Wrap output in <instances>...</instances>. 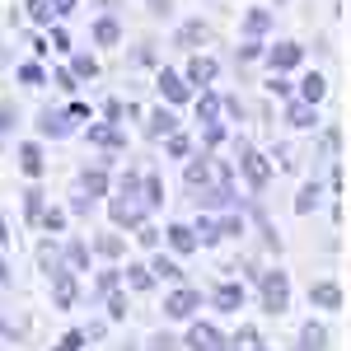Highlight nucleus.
Wrapping results in <instances>:
<instances>
[{"label": "nucleus", "mask_w": 351, "mask_h": 351, "mask_svg": "<svg viewBox=\"0 0 351 351\" xmlns=\"http://www.w3.org/2000/svg\"><path fill=\"white\" fill-rule=\"evenodd\" d=\"M141 178H145V173H136V169H127V173L117 178L122 192L108 202V220L117 230H141L145 216H150V206H145V197H141Z\"/></svg>", "instance_id": "obj_1"}, {"label": "nucleus", "mask_w": 351, "mask_h": 351, "mask_svg": "<svg viewBox=\"0 0 351 351\" xmlns=\"http://www.w3.org/2000/svg\"><path fill=\"white\" fill-rule=\"evenodd\" d=\"M258 300H263L267 314H286V309H291V276L281 267L263 271V276H258Z\"/></svg>", "instance_id": "obj_2"}, {"label": "nucleus", "mask_w": 351, "mask_h": 351, "mask_svg": "<svg viewBox=\"0 0 351 351\" xmlns=\"http://www.w3.org/2000/svg\"><path fill=\"white\" fill-rule=\"evenodd\" d=\"M197 309H202V291H192V286H173V291L164 295V314H169L173 324H192Z\"/></svg>", "instance_id": "obj_3"}, {"label": "nucleus", "mask_w": 351, "mask_h": 351, "mask_svg": "<svg viewBox=\"0 0 351 351\" xmlns=\"http://www.w3.org/2000/svg\"><path fill=\"white\" fill-rule=\"evenodd\" d=\"M239 173H243V183H248V188H267V183H271L267 155H258L253 145H243V141H239Z\"/></svg>", "instance_id": "obj_4"}, {"label": "nucleus", "mask_w": 351, "mask_h": 351, "mask_svg": "<svg viewBox=\"0 0 351 351\" xmlns=\"http://www.w3.org/2000/svg\"><path fill=\"white\" fill-rule=\"evenodd\" d=\"M183 351H230V342L220 337L216 324H206V319H192L188 337H183Z\"/></svg>", "instance_id": "obj_5"}, {"label": "nucleus", "mask_w": 351, "mask_h": 351, "mask_svg": "<svg viewBox=\"0 0 351 351\" xmlns=\"http://www.w3.org/2000/svg\"><path fill=\"white\" fill-rule=\"evenodd\" d=\"M47 281H52V300H56V309H71V304H75V276H71V263H66V258H56V263H52Z\"/></svg>", "instance_id": "obj_6"}, {"label": "nucleus", "mask_w": 351, "mask_h": 351, "mask_svg": "<svg viewBox=\"0 0 351 351\" xmlns=\"http://www.w3.org/2000/svg\"><path fill=\"white\" fill-rule=\"evenodd\" d=\"M183 80L197 84V89H211V84L220 80V61H216V56H192L188 71H183Z\"/></svg>", "instance_id": "obj_7"}, {"label": "nucleus", "mask_w": 351, "mask_h": 351, "mask_svg": "<svg viewBox=\"0 0 351 351\" xmlns=\"http://www.w3.org/2000/svg\"><path fill=\"white\" fill-rule=\"evenodd\" d=\"M155 89H160L164 104H188L192 99V84L183 80L178 71H160V75H155Z\"/></svg>", "instance_id": "obj_8"}, {"label": "nucleus", "mask_w": 351, "mask_h": 351, "mask_svg": "<svg viewBox=\"0 0 351 351\" xmlns=\"http://www.w3.org/2000/svg\"><path fill=\"white\" fill-rule=\"evenodd\" d=\"M38 132H43V136H52V141H66V136L75 132V117H71V108H66V112L43 108V112H38Z\"/></svg>", "instance_id": "obj_9"}, {"label": "nucleus", "mask_w": 351, "mask_h": 351, "mask_svg": "<svg viewBox=\"0 0 351 351\" xmlns=\"http://www.w3.org/2000/svg\"><path fill=\"white\" fill-rule=\"evenodd\" d=\"M263 61H267L271 71H295L300 61H304V47H300V43H276V47L263 52Z\"/></svg>", "instance_id": "obj_10"}, {"label": "nucleus", "mask_w": 351, "mask_h": 351, "mask_svg": "<svg viewBox=\"0 0 351 351\" xmlns=\"http://www.w3.org/2000/svg\"><path fill=\"white\" fill-rule=\"evenodd\" d=\"M286 122H291L295 132H314V127H319V104H304L295 94V99L286 104Z\"/></svg>", "instance_id": "obj_11"}, {"label": "nucleus", "mask_w": 351, "mask_h": 351, "mask_svg": "<svg viewBox=\"0 0 351 351\" xmlns=\"http://www.w3.org/2000/svg\"><path fill=\"white\" fill-rule=\"evenodd\" d=\"M89 145H99V150H127V136L117 132V122H89Z\"/></svg>", "instance_id": "obj_12"}, {"label": "nucleus", "mask_w": 351, "mask_h": 351, "mask_svg": "<svg viewBox=\"0 0 351 351\" xmlns=\"http://www.w3.org/2000/svg\"><path fill=\"white\" fill-rule=\"evenodd\" d=\"M309 304H314V309H328V314L342 309V286H337V281H314V286H309Z\"/></svg>", "instance_id": "obj_13"}, {"label": "nucleus", "mask_w": 351, "mask_h": 351, "mask_svg": "<svg viewBox=\"0 0 351 351\" xmlns=\"http://www.w3.org/2000/svg\"><path fill=\"white\" fill-rule=\"evenodd\" d=\"M164 234H169V248H173L178 258H188V253L202 248V239H197V230H192V225H169Z\"/></svg>", "instance_id": "obj_14"}, {"label": "nucleus", "mask_w": 351, "mask_h": 351, "mask_svg": "<svg viewBox=\"0 0 351 351\" xmlns=\"http://www.w3.org/2000/svg\"><path fill=\"white\" fill-rule=\"evenodd\" d=\"M211 300H216L220 314H239V309H243V286H239V281H220Z\"/></svg>", "instance_id": "obj_15"}, {"label": "nucleus", "mask_w": 351, "mask_h": 351, "mask_svg": "<svg viewBox=\"0 0 351 351\" xmlns=\"http://www.w3.org/2000/svg\"><path fill=\"white\" fill-rule=\"evenodd\" d=\"M295 351H328V328L324 324H300V337H295Z\"/></svg>", "instance_id": "obj_16"}, {"label": "nucleus", "mask_w": 351, "mask_h": 351, "mask_svg": "<svg viewBox=\"0 0 351 351\" xmlns=\"http://www.w3.org/2000/svg\"><path fill=\"white\" fill-rule=\"evenodd\" d=\"M220 112H225V99H220L216 89H202L197 94V122L206 127V122H220Z\"/></svg>", "instance_id": "obj_17"}, {"label": "nucleus", "mask_w": 351, "mask_h": 351, "mask_svg": "<svg viewBox=\"0 0 351 351\" xmlns=\"http://www.w3.org/2000/svg\"><path fill=\"white\" fill-rule=\"evenodd\" d=\"M19 169H24L28 178H43L47 160H43V145H38V141H24V145H19Z\"/></svg>", "instance_id": "obj_18"}, {"label": "nucleus", "mask_w": 351, "mask_h": 351, "mask_svg": "<svg viewBox=\"0 0 351 351\" xmlns=\"http://www.w3.org/2000/svg\"><path fill=\"white\" fill-rule=\"evenodd\" d=\"M178 132V117L169 108H155L150 112V122H145V136H155V141H164V136H173Z\"/></svg>", "instance_id": "obj_19"}, {"label": "nucleus", "mask_w": 351, "mask_h": 351, "mask_svg": "<svg viewBox=\"0 0 351 351\" xmlns=\"http://www.w3.org/2000/svg\"><path fill=\"white\" fill-rule=\"evenodd\" d=\"M122 281H127L132 291H150V286H155V271H150V263H127V267H122Z\"/></svg>", "instance_id": "obj_20"}, {"label": "nucleus", "mask_w": 351, "mask_h": 351, "mask_svg": "<svg viewBox=\"0 0 351 351\" xmlns=\"http://www.w3.org/2000/svg\"><path fill=\"white\" fill-rule=\"evenodd\" d=\"M239 28H243V38H267L271 33V10H248Z\"/></svg>", "instance_id": "obj_21"}, {"label": "nucleus", "mask_w": 351, "mask_h": 351, "mask_svg": "<svg viewBox=\"0 0 351 351\" xmlns=\"http://www.w3.org/2000/svg\"><path fill=\"white\" fill-rule=\"evenodd\" d=\"M94 43H99V47H117V43H122V24H117L112 14L94 19Z\"/></svg>", "instance_id": "obj_22"}, {"label": "nucleus", "mask_w": 351, "mask_h": 351, "mask_svg": "<svg viewBox=\"0 0 351 351\" xmlns=\"http://www.w3.org/2000/svg\"><path fill=\"white\" fill-rule=\"evenodd\" d=\"M183 178H188V188H192V192H202L206 183H211V155H202V160H188Z\"/></svg>", "instance_id": "obj_23"}, {"label": "nucleus", "mask_w": 351, "mask_h": 351, "mask_svg": "<svg viewBox=\"0 0 351 351\" xmlns=\"http://www.w3.org/2000/svg\"><path fill=\"white\" fill-rule=\"evenodd\" d=\"M80 188L89 192V197H108V169H80Z\"/></svg>", "instance_id": "obj_24"}, {"label": "nucleus", "mask_w": 351, "mask_h": 351, "mask_svg": "<svg viewBox=\"0 0 351 351\" xmlns=\"http://www.w3.org/2000/svg\"><path fill=\"white\" fill-rule=\"evenodd\" d=\"M150 271H155V281H183V267H178V258H164V253H155L150 258Z\"/></svg>", "instance_id": "obj_25"}, {"label": "nucleus", "mask_w": 351, "mask_h": 351, "mask_svg": "<svg viewBox=\"0 0 351 351\" xmlns=\"http://www.w3.org/2000/svg\"><path fill=\"white\" fill-rule=\"evenodd\" d=\"M324 94H328V80L319 71H309V75L300 80V99H304V104H324Z\"/></svg>", "instance_id": "obj_26"}, {"label": "nucleus", "mask_w": 351, "mask_h": 351, "mask_svg": "<svg viewBox=\"0 0 351 351\" xmlns=\"http://www.w3.org/2000/svg\"><path fill=\"white\" fill-rule=\"evenodd\" d=\"M319 202H324V183H304V188L295 192V211H300V216L319 211Z\"/></svg>", "instance_id": "obj_27"}, {"label": "nucleus", "mask_w": 351, "mask_h": 351, "mask_svg": "<svg viewBox=\"0 0 351 351\" xmlns=\"http://www.w3.org/2000/svg\"><path fill=\"white\" fill-rule=\"evenodd\" d=\"M141 197H145L150 211H160V206H164V178H160V173H145V178H141Z\"/></svg>", "instance_id": "obj_28"}, {"label": "nucleus", "mask_w": 351, "mask_h": 351, "mask_svg": "<svg viewBox=\"0 0 351 351\" xmlns=\"http://www.w3.org/2000/svg\"><path fill=\"white\" fill-rule=\"evenodd\" d=\"M192 230H197L202 248H216V243L225 239V234H220V220H216V216H197V225H192Z\"/></svg>", "instance_id": "obj_29"}, {"label": "nucleus", "mask_w": 351, "mask_h": 351, "mask_svg": "<svg viewBox=\"0 0 351 351\" xmlns=\"http://www.w3.org/2000/svg\"><path fill=\"white\" fill-rule=\"evenodd\" d=\"M89 248H94L99 258H122V253H127V239H122V234H99Z\"/></svg>", "instance_id": "obj_30"}, {"label": "nucleus", "mask_w": 351, "mask_h": 351, "mask_svg": "<svg viewBox=\"0 0 351 351\" xmlns=\"http://www.w3.org/2000/svg\"><path fill=\"white\" fill-rule=\"evenodd\" d=\"M89 253H94V248H89L84 239H71V243H66V253H61V258H66V263H71L75 271H84V267H89Z\"/></svg>", "instance_id": "obj_31"}, {"label": "nucleus", "mask_w": 351, "mask_h": 351, "mask_svg": "<svg viewBox=\"0 0 351 351\" xmlns=\"http://www.w3.org/2000/svg\"><path fill=\"white\" fill-rule=\"evenodd\" d=\"M258 347H263V337H258V328H248V324L230 337V351H258Z\"/></svg>", "instance_id": "obj_32"}, {"label": "nucleus", "mask_w": 351, "mask_h": 351, "mask_svg": "<svg viewBox=\"0 0 351 351\" xmlns=\"http://www.w3.org/2000/svg\"><path fill=\"white\" fill-rule=\"evenodd\" d=\"M71 71H75V80H94V75H99V61L89 52H75L71 56Z\"/></svg>", "instance_id": "obj_33"}, {"label": "nucleus", "mask_w": 351, "mask_h": 351, "mask_svg": "<svg viewBox=\"0 0 351 351\" xmlns=\"http://www.w3.org/2000/svg\"><path fill=\"white\" fill-rule=\"evenodd\" d=\"M43 211H47V202H43V188H28V192H24V216L38 225V220H43Z\"/></svg>", "instance_id": "obj_34"}, {"label": "nucleus", "mask_w": 351, "mask_h": 351, "mask_svg": "<svg viewBox=\"0 0 351 351\" xmlns=\"http://www.w3.org/2000/svg\"><path fill=\"white\" fill-rule=\"evenodd\" d=\"M66 220H71V211H61V206H47V211H43V220H38V225H43V230H47V234H61V230H66Z\"/></svg>", "instance_id": "obj_35"}, {"label": "nucleus", "mask_w": 351, "mask_h": 351, "mask_svg": "<svg viewBox=\"0 0 351 351\" xmlns=\"http://www.w3.org/2000/svg\"><path fill=\"white\" fill-rule=\"evenodd\" d=\"M28 19H33V24H52L56 5H52V0H28Z\"/></svg>", "instance_id": "obj_36"}, {"label": "nucleus", "mask_w": 351, "mask_h": 351, "mask_svg": "<svg viewBox=\"0 0 351 351\" xmlns=\"http://www.w3.org/2000/svg\"><path fill=\"white\" fill-rule=\"evenodd\" d=\"M84 342H89V332L84 328H71V332H61V342L52 351H84Z\"/></svg>", "instance_id": "obj_37"}, {"label": "nucleus", "mask_w": 351, "mask_h": 351, "mask_svg": "<svg viewBox=\"0 0 351 351\" xmlns=\"http://www.w3.org/2000/svg\"><path fill=\"white\" fill-rule=\"evenodd\" d=\"M99 295H112V291H122V267H108V271H99Z\"/></svg>", "instance_id": "obj_38"}, {"label": "nucleus", "mask_w": 351, "mask_h": 351, "mask_svg": "<svg viewBox=\"0 0 351 351\" xmlns=\"http://www.w3.org/2000/svg\"><path fill=\"white\" fill-rule=\"evenodd\" d=\"M122 319H127V295L112 291V295H108V324H122Z\"/></svg>", "instance_id": "obj_39"}, {"label": "nucleus", "mask_w": 351, "mask_h": 351, "mask_svg": "<svg viewBox=\"0 0 351 351\" xmlns=\"http://www.w3.org/2000/svg\"><path fill=\"white\" fill-rule=\"evenodd\" d=\"M164 150H169L173 160H183V155L192 150V141H188V136H178V132H173V136H164Z\"/></svg>", "instance_id": "obj_40"}, {"label": "nucleus", "mask_w": 351, "mask_h": 351, "mask_svg": "<svg viewBox=\"0 0 351 351\" xmlns=\"http://www.w3.org/2000/svg\"><path fill=\"white\" fill-rule=\"evenodd\" d=\"M145 351H183V342H178V337H169V332H155V337L145 342Z\"/></svg>", "instance_id": "obj_41"}, {"label": "nucleus", "mask_w": 351, "mask_h": 351, "mask_svg": "<svg viewBox=\"0 0 351 351\" xmlns=\"http://www.w3.org/2000/svg\"><path fill=\"white\" fill-rule=\"evenodd\" d=\"M267 94H276V99H291V80H286V71H271Z\"/></svg>", "instance_id": "obj_42"}, {"label": "nucleus", "mask_w": 351, "mask_h": 351, "mask_svg": "<svg viewBox=\"0 0 351 351\" xmlns=\"http://www.w3.org/2000/svg\"><path fill=\"white\" fill-rule=\"evenodd\" d=\"M220 234H225V239H239V234H243V216H234V211L220 216Z\"/></svg>", "instance_id": "obj_43"}, {"label": "nucleus", "mask_w": 351, "mask_h": 351, "mask_svg": "<svg viewBox=\"0 0 351 351\" xmlns=\"http://www.w3.org/2000/svg\"><path fill=\"white\" fill-rule=\"evenodd\" d=\"M19 80H24V84H43L47 75H43V66H38V61H24V66H19Z\"/></svg>", "instance_id": "obj_44"}, {"label": "nucleus", "mask_w": 351, "mask_h": 351, "mask_svg": "<svg viewBox=\"0 0 351 351\" xmlns=\"http://www.w3.org/2000/svg\"><path fill=\"white\" fill-rule=\"evenodd\" d=\"M89 206H94V197H89L84 188H75V197H71V216H84Z\"/></svg>", "instance_id": "obj_45"}, {"label": "nucleus", "mask_w": 351, "mask_h": 351, "mask_svg": "<svg viewBox=\"0 0 351 351\" xmlns=\"http://www.w3.org/2000/svg\"><path fill=\"white\" fill-rule=\"evenodd\" d=\"M183 43H206V24H202V19L183 24Z\"/></svg>", "instance_id": "obj_46"}, {"label": "nucleus", "mask_w": 351, "mask_h": 351, "mask_svg": "<svg viewBox=\"0 0 351 351\" xmlns=\"http://www.w3.org/2000/svg\"><path fill=\"white\" fill-rule=\"evenodd\" d=\"M202 141H206V145H220V141H225V122H206V127H202Z\"/></svg>", "instance_id": "obj_47"}, {"label": "nucleus", "mask_w": 351, "mask_h": 351, "mask_svg": "<svg viewBox=\"0 0 351 351\" xmlns=\"http://www.w3.org/2000/svg\"><path fill=\"white\" fill-rule=\"evenodd\" d=\"M136 239H141V248H160V230H155V225H141Z\"/></svg>", "instance_id": "obj_48"}, {"label": "nucleus", "mask_w": 351, "mask_h": 351, "mask_svg": "<svg viewBox=\"0 0 351 351\" xmlns=\"http://www.w3.org/2000/svg\"><path fill=\"white\" fill-rule=\"evenodd\" d=\"M52 84L61 89V94H75V71H56V75H52Z\"/></svg>", "instance_id": "obj_49"}, {"label": "nucleus", "mask_w": 351, "mask_h": 351, "mask_svg": "<svg viewBox=\"0 0 351 351\" xmlns=\"http://www.w3.org/2000/svg\"><path fill=\"white\" fill-rule=\"evenodd\" d=\"M258 56H263V43H258V38H248V43L239 47V61H258Z\"/></svg>", "instance_id": "obj_50"}, {"label": "nucleus", "mask_w": 351, "mask_h": 351, "mask_svg": "<svg viewBox=\"0 0 351 351\" xmlns=\"http://www.w3.org/2000/svg\"><path fill=\"white\" fill-rule=\"evenodd\" d=\"M122 112H127V104H122V99H108V104H104V117H108V122H117Z\"/></svg>", "instance_id": "obj_51"}, {"label": "nucleus", "mask_w": 351, "mask_h": 351, "mask_svg": "<svg viewBox=\"0 0 351 351\" xmlns=\"http://www.w3.org/2000/svg\"><path fill=\"white\" fill-rule=\"evenodd\" d=\"M14 122H19L14 108H10V104H0V132H14Z\"/></svg>", "instance_id": "obj_52"}, {"label": "nucleus", "mask_w": 351, "mask_h": 351, "mask_svg": "<svg viewBox=\"0 0 351 351\" xmlns=\"http://www.w3.org/2000/svg\"><path fill=\"white\" fill-rule=\"evenodd\" d=\"M52 47L56 52H71V33L66 28H52Z\"/></svg>", "instance_id": "obj_53"}, {"label": "nucleus", "mask_w": 351, "mask_h": 351, "mask_svg": "<svg viewBox=\"0 0 351 351\" xmlns=\"http://www.w3.org/2000/svg\"><path fill=\"white\" fill-rule=\"evenodd\" d=\"M225 112H230V117H243V104H239V99H234V94L225 99Z\"/></svg>", "instance_id": "obj_54"}, {"label": "nucleus", "mask_w": 351, "mask_h": 351, "mask_svg": "<svg viewBox=\"0 0 351 351\" xmlns=\"http://www.w3.org/2000/svg\"><path fill=\"white\" fill-rule=\"evenodd\" d=\"M56 5V14H71V10H75V0H52Z\"/></svg>", "instance_id": "obj_55"}, {"label": "nucleus", "mask_w": 351, "mask_h": 351, "mask_svg": "<svg viewBox=\"0 0 351 351\" xmlns=\"http://www.w3.org/2000/svg\"><path fill=\"white\" fill-rule=\"evenodd\" d=\"M155 5V14H169V0H150Z\"/></svg>", "instance_id": "obj_56"}, {"label": "nucleus", "mask_w": 351, "mask_h": 351, "mask_svg": "<svg viewBox=\"0 0 351 351\" xmlns=\"http://www.w3.org/2000/svg\"><path fill=\"white\" fill-rule=\"evenodd\" d=\"M258 351H271V347H258Z\"/></svg>", "instance_id": "obj_57"}, {"label": "nucleus", "mask_w": 351, "mask_h": 351, "mask_svg": "<svg viewBox=\"0 0 351 351\" xmlns=\"http://www.w3.org/2000/svg\"><path fill=\"white\" fill-rule=\"evenodd\" d=\"M122 351H132V347H122Z\"/></svg>", "instance_id": "obj_58"}]
</instances>
